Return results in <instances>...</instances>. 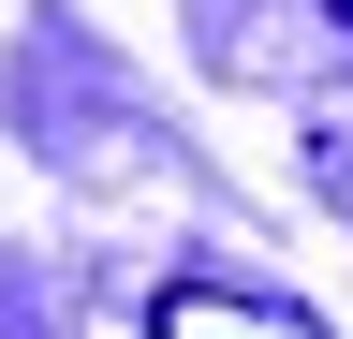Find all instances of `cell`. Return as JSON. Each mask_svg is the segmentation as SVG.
Segmentation results:
<instances>
[{"instance_id": "obj_1", "label": "cell", "mask_w": 353, "mask_h": 339, "mask_svg": "<svg viewBox=\"0 0 353 339\" xmlns=\"http://www.w3.org/2000/svg\"><path fill=\"white\" fill-rule=\"evenodd\" d=\"M148 339H324V325L265 310V295H221V280H162L148 295Z\"/></svg>"}]
</instances>
